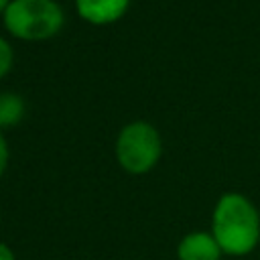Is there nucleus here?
Returning <instances> with one entry per match:
<instances>
[{
    "label": "nucleus",
    "mask_w": 260,
    "mask_h": 260,
    "mask_svg": "<svg viewBox=\"0 0 260 260\" xmlns=\"http://www.w3.org/2000/svg\"><path fill=\"white\" fill-rule=\"evenodd\" d=\"M211 236L223 254L244 256L260 240V215L242 193H225L217 199L211 217Z\"/></svg>",
    "instance_id": "obj_1"
},
{
    "label": "nucleus",
    "mask_w": 260,
    "mask_h": 260,
    "mask_svg": "<svg viewBox=\"0 0 260 260\" xmlns=\"http://www.w3.org/2000/svg\"><path fill=\"white\" fill-rule=\"evenodd\" d=\"M2 20L16 39L47 41L63 28L65 14L57 0H12Z\"/></svg>",
    "instance_id": "obj_2"
},
{
    "label": "nucleus",
    "mask_w": 260,
    "mask_h": 260,
    "mask_svg": "<svg viewBox=\"0 0 260 260\" xmlns=\"http://www.w3.org/2000/svg\"><path fill=\"white\" fill-rule=\"evenodd\" d=\"M162 140L158 130L144 120L126 124L116 138V160L130 175L148 173L160 158Z\"/></svg>",
    "instance_id": "obj_3"
},
{
    "label": "nucleus",
    "mask_w": 260,
    "mask_h": 260,
    "mask_svg": "<svg viewBox=\"0 0 260 260\" xmlns=\"http://www.w3.org/2000/svg\"><path fill=\"white\" fill-rule=\"evenodd\" d=\"M130 0H75L77 14L91 24H110L120 20Z\"/></svg>",
    "instance_id": "obj_4"
},
{
    "label": "nucleus",
    "mask_w": 260,
    "mask_h": 260,
    "mask_svg": "<svg viewBox=\"0 0 260 260\" xmlns=\"http://www.w3.org/2000/svg\"><path fill=\"white\" fill-rule=\"evenodd\" d=\"M177 256L179 260H219L221 248L211 234L191 232L179 242Z\"/></svg>",
    "instance_id": "obj_5"
},
{
    "label": "nucleus",
    "mask_w": 260,
    "mask_h": 260,
    "mask_svg": "<svg viewBox=\"0 0 260 260\" xmlns=\"http://www.w3.org/2000/svg\"><path fill=\"white\" fill-rule=\"evenodd\" d=\"M24 100L22 95L14 91H2L0 93V128L16 126L24 118Z\"/></svg>",
    "instance_id": "obj_6"
},
{
    "label": "nucleus",
    "mask_w": 260,
    "mask_h": 260,
    "mask_svg": "<svg viewBox=\"0 0 260 260\" xmlns=\"http://www.w3.org/2000/svg\"><path fill=\"white\" fill-rule=\"evenodd\" d=\"M12 61H14L12 47L4 37H0V79L8 75V71L12 69Z\"/></svg>",
    "instance_id": "obj_7"
},
{
    "label": "nucleus",
    "mask_w": 260,
    "mask_h": 260,
    "mask_svg": "<svg viewBox=\"0 0 260 260\" xmlns=\"http://www.w3.org/2000/svg\"><path fill=\"white\" fill-rule=\"evenodd\" d=\"M8 156H10V152H8V142H6V138H4V134L0 132V175L6 171V167H8Z\"/></svg>",
    "instance_id": "obj_8"
},
{
    "label": "nucleus",
    "mask_w": 260,
    "mask_h": 260,
    "mask_svg": "<svg viewBox=\"0 0 260 260\" xmlns=\"http://www.w3.org/2000/svg\"><path fill=\"white\" fill-rule=\"evenodd\" d=\"M0 260H14L12 250H10L6 244H2V242H0Z\"/></svg>",
    "instance_id": "obj_9"
},
{
    "label": "nucleus",
    "mask_w": 260,
    "mask_h": 260,
    "mask_svg": "<svg viewBox=\"0 0 260 260\" xmlns=\"http://www.w3.org/2000/svg\"><path fill=\"white\" fill-rule=\"evenodd\" d=\"M10 2H12V0H0V14H4V10L8 8Z\"/></svg>",
    "instance_id": "obj_10"
}]
</instances>
